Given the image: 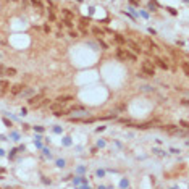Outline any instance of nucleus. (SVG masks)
Instances as JSON below:
<instances>
[{
	"label": "nucleus",
	"instance_id": "f257e3e1",
	"mask_svg": "<svg viewBox=\"0 0 189 189\" xmlns=\"http://www.w3.org/2000/svg\"><path fill=\"white\" fill-rule=\"evenodd\" d=\"M141 70H142V73H144L145 76H154V75H155L154 63H152L150 60H144V61H142V66H141Z\"/></svg>",
	"mask_w": 189,
	"mask_h": 189
},
{
	"label": "nucleus",
	"instance_id": "f03ea898",
	"mask_svg": "<svg viewBox=\"0 0 189 189\" xmlns=\"http://www.w3.org/2000/svg\"><path fill=\"white\" fill-rule=\"evenodd\" d=\"M116 58L123 60V61H126V60H133V61H136V55L130 54L126 49H118L116 50Z\"/></svg>",
	"mask_w": 189,
	"mask_h": 189
},
{
	"label": "nucleus",
	"instance_id": "7ed1b4c3",
	"mask_svg": "<svg viewBox=\"0 0 189 189\" xmlns=\"http://www.w3.org/2000/svg\"><path fill=\"white\" fill-rule=\"evenodd\" d=\"M44 99H45L44 94H37V95H34V97L28 99V104H29L31 107H34V108H39V107H42V102H44Z\"/></svg>",
	"mask_w": 189,
	"mask_h": 189
},
{
	"label": "nucleus",
	"instance_id": "20e7f679",
	"mask_svg": "<svg viewBox=\"0 0 189 189\" xmlns=\"http://www.w3.org/2000/svg\"><path fill=\"white\" fill-rule=\"evenodd\" d=\"M124 44L128 45V47H131V50H133L134 54H142V47H141L139 44H136L134 40H124Z\"/></svg>",
	"mask_w": 189,
	"mask_h": 189
},
{
	"label": "nucleus",
	"instance_id": "39448f33",
	"mask_svg": "<svg viewBox=\"0 0 189 189\" xmlns=\"http://www.w3.org/2000/svg\"><path fill=\"white\" fill-rule=\"evenodd\" d=\"M61 18H63V21H73L75 15H73L68 8H61Z\"/></svg>",
	"mask_w": 189,
	"mask_h": 189
},
{
	"label": "nucleus",
	"instance_id": "423d86ee",
	"mask_svg": "<svg viewBox=\"0 0 189 189\" xmlns=\"http://www.w3.org/2000/svg\"><path fill=\"white\" fill-rule=\"evenodd\" d=\"M23 87H24L23 84H13V86H10V94L11 95L21 94V92H23Z\"/></svg>",
	"mask_w": 189,
	"mask_h": 189
},
{
	"label": "nucleus",
	"instance_id": "0eeeda50",
	"mask_svg": "<svg viewBox=\"0 0 189 189\" xmlns=\"http://www.w3.org/2000/svg\"><path fill=\"white\" fill-rule=\"evenodd\" d=\"M66 112H68V113H76V112H86V107H83V105H73V107H70V108H66Z\"/></svg>",
	"mask_w": 189,
	"mask_h": 189
},
{
	"label": "nucleus",
	"instance_id": "6e6552de",
	"mask_svg": "<svg viewBox=\"0 0 189 189\" xmlns=\"http://www.w3.org/2000/svg\"><path fill=\"white\" fill-rule=\"evenodd\" d=\"M155 63H157L162 70H168V63H167V60L160 58V57H155Z\"/></svg>",
	"mask_w": 189,
	"mask_h": 189
},
{
	"label": "nucleus",
	"instance_id": "1a4fd4ad",
	"mask_svg": "<svg viewBox=\"0 0 189 189\" xmlns=\"http://www.w3.org/2000/svg\"><path fill=\"white\" fill-rule=\"evenodd\" d=\"M70 100H73V97H71V95H60V97H57V99H55V102H58V104H63V105H65L66 102H70Z\"/></svg>",
	"mask_w": 189,
	"mask_h": 189
},
{
	"label": "nucleus",
	"instance_id": "9d476101",
	"mask_svg": "<svg viewBox=\"0 0 189 189\" xmlns=\"http://www.w3.org/2000/svg\"><path fill=\"white\" fill-rule=\"evenodd\" d=\"M144 45H145V47H147V49H149V50H150V52H152V50H155V49H157V45H155L154 42H152V40L149 39V37H145V39H144Z\"/></svg>",
	"mask_w": 189,
	"mask_h": 189
},
{
	"label": "nucleus",
	"instance_id": "9b49d317",
	"mask_svg": "<svg viewBox=\"0 0 189 189\" xmlns=\"http://www.w3.org/2000/svg\"><path fill=\"white\" fill-rule=\"evenodd\" d=\"M49 108L52 112H58V110L63 108V104H58V102H55V104H49Z\"/></svg>",
	"mask_w": 189,
	"mask_h": 189
},
{
	"label": "nucleus",
	"instance_id": "f8f14e48",
	"mask_svg": "<svg viewBox=\"0 0 189 189\" xmlns=\"http://www.w3.org/2000/svg\"><path fill=\"white\" fill-rule=\"evenodd\" d=\"M181 66H183L184 75L188 76V75H189V63H188V61H181Z\"/></svg>",
	"mask_w": 189,
	"mask_h": 189
},
{
	"label": "nucleus",
	"instance_id": "ddd939ff",
	"mask_svg": "<svg viewBox=\"0 0 189 189\" xmlns=\"http://www.w3.org/2000/svg\"><path fill=\"white\" fill-rule=\"evenodd\" d=\"M113 39L116 40L118 44H124V40H126V39H124V37H121V36H120V34H113Z\"/></svg>",
	"mask_w": 189,
	"mask_h": 189
},
{
	"label": "nucleus",
	"instance_id": "4468645a",
	"mask_svg": "<svg viewBox=\"0 0 189 189\" xmlns=\"http://www.w3.org/2000/svg\"><path fill=\"white\" fill-rule=\"evenodd\" d=\"M5 75L7 76H15L16 75V70H15V68H5Z\"/></svg>",
	"mask_w": 189,
	"mask_h": 189
},
{
	"label": "nucleus",
	"instance_id": "2eb2a0df",
	"mask_svg": "<svg viewBox=\"0 0 189 189\" xmlns=\"http://www.w3.org/2000/svg\"><path fill=\"white\" fill-rule=\"evenodd\" d=\"M0 87H5V89H10V83H8V81H5V79H2V81H0Z\"/></svg>",
	"mask_w": 189,
	"mask_h": 189
},
{
	"label": "nucleus",
	"instance_id": "dca6fc26",
	"mask_svg": "<svg viewBox=\"0 0 189 189\" xmlns=\"http://www.w3.org/2000/svg\"><path fill=\"white\" fill-rule=\"evenodd\" d=\"M32 2V5H36L37 8H42V0H31Z\"/></svg>",
	"mask_w": 189,
	"mask_h": 189
},
{
	"label": "nucleus",
	"instance_id": "f3484780",
	"mask_svg": "<svg viewBox=\"0 0 189 189\" xmlns=\"http://www.w3.org/2000/svg\"><path fill=\"white\" fill-rule=\"evenodd\" d=\"M92 32H94L95 36H99V37H100V36H104V32H102L99 28H92Z\"/></svg>",
	"mask_w": 189,
	"mask_h": 189
},
{
	"label": "nucleus",
	"instance_id": "a211bd4d",
	"mask_svg": "<svg viewBox=\"0 0 189 189\" xmlns=\"http://www.w3.org/2000/svg\"><path fill=\"white\" fill-rule=\"evenodd\" d=\"M7 91H8V89H5V87H0V97H3Z\"/></svg>",
	"mask_w": 189,
	"mask_h": 189
},
{
	"label": "nucleus",
	"instance_id": "6ab92c4d",
	"mask_svg": "<svg viewBox=\"0 0 189 189\" xmlns=\"http://www.w3.org/2000/svg\"><path fill=\"white\" fill-rule=\"evenodd\" d=\"M70 36H71V37H78V32H76V31H71Z\"/></svg>",
	"mask_w": 189,
	"mask_h": 189
},
{
	"label": "nucleus",
	"instance_id": "aec40b11",
	"mask_svg": "<svg viewBox=\"0 0 189 189\" xmlns=\"http://www.w3.org/2000/svg\"><path fill=\"white\" fill-rule=\"evenodd\" d=\"M181 126H183V128H188V123H186V121L183 120V121H181Z\"/></svg>",
	"mask_w": 189,
	"mask_h": 189
},
{
	"label": "nucleus",
	"instance_id": "412c9836",
	"mask_svg": "<svg viewBox=\"0 0 189 189\" xmlns=\"http://www.w3.org/2000/svg\"><path fill=\"white\" fill-rule=\"evenodd\" d=\"M131 2H133L134 5H139V2H137V0H131Z\"/></svg>",
	"mask_w": 189,
	"mask_h": 189
}]
</instances>
